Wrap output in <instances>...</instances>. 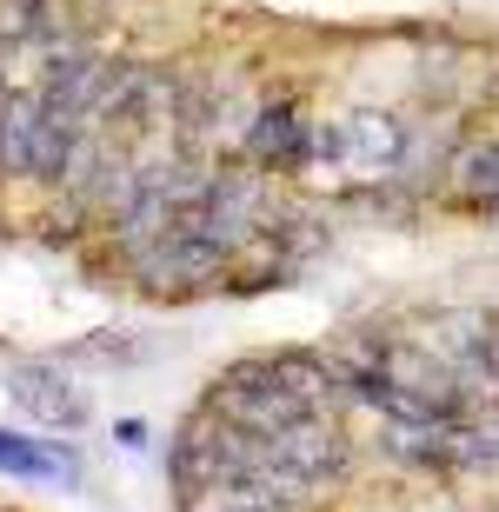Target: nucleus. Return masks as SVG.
I'll use <instances>...</instances> for the list:
<instances>
[{
	"label": "nucleus",
	"mask_w": 499,
	"mask_h": 512,
	"mask_svg": "<svg viewBox=\"0 0 499 512\" xmlns=\"http://www.w3.org/2000/svg\"><path fill=\"white\" fill-rule=\"evenodd\" d=\"M34 133H40V87L0 94V180L34 173Z\"/></svg>",
	"instance_id": "8"
},
{
	"label": "nucleus",
	"mask_w": 499,
	"mask_h": 512,
	"mask_svg": "<svg viewBox=\"0 0 499 512\" xmlns=\"http://www.w3.org/2000/svg\"><path fill=\"white\" fill-rule=\"evenodd\" d=\"M340 160L360 173H400L406 167V120H393V114L340 120Z\"/></svg>",
	"instance_id": "6"
},
{
	"label": "nucleus",
	"mask_w": 499,
	"mask_h": 512,
	"mask_svg": "<svg viewBox=\"0 0 499 512\" xmlns=\"http://www.w3.org/2000/svg\"><path fill=\"white\" fill-rule=\"evenodd\" d=\"M267 512H313V506H267Z\"/></svg>",
	"instance_id": "12"
},
{
	"label": "nucleus",
	"mask_w": 499,
	"mask_h": 512,
	"mask_svg": "<svg viewBox=\"0 0 499 512\" xmlns=\"http://www.w3.org/2000/svg\"><path fill=\"white\" fill-rule=\"evenodd\" d=\"M446 173H453V193H460L466 207L499 213V140H473V147H460Z\"/></svg>",
	"instance_id": "9"
},
{
	"label": "nucleus",
	"mask_w": 499,
	"mask_h": 512,
	"mask_svg": "<svg viewBox=\"0 0 499 512\" xmlns=\"http://www.w3.org/2000/svg\"><path fill=\"white\" fill-rule=\"evenodd\" d=\"M247 153L260 160V167H307L313 160V120H300V107H260L247 127Z\"/></svg>",
	"instance_id": "7"
},
{
	"label": "nucleus",
	"mask_w": 499,
	"mask_h": 512,
	"mask_svg": "<svg viewBox=\"0 0 499 512\" xmlns=\"http://www.w3.org/2000/svg\"><path fill=\"white\" fill-rule=\"evenodd\" d=\"M167 473H173L180 506H200V499L220 486V413H213V406H200V413L167 439Z\"/></svg>",
	"instance_id": "3"
},
{
	"label": "nucleus",
	"mask_w": 499,
	"mask_h": 512,
	"mask_svg": "<svg viewBox=\"0 0 499 512\" xmlns=\"http://www.w3.org/2000/svg\"><path fill=\"white\" fill-rule=\"evenodd\" d=\"M0 466L20 479H80L74 453L60 446H40V439H20V433H0Z\"/></svg>",
	"instance_id": "10"
},
{
	"label": "nucleus",
	"mask_w": 499,
	"mask_h": 512,
	"mask_svg": "<svg viewBox=\"0 0 499 512\" xmlns=\"http://www.w3.org/2000/svg\"><path fill=\"white\" fill-rule=\"evenodd\" d=\"M120 446H147V426L140 419H120Z\"/></svg>",
	"instance_id": "11"
},
{
	"label": "nucleus",
	"mask_w": 499,
	"mask_h": 512,
	"mask_svg": "<svg viewBox=\"0 0 499 512\" xmlns=\"http://www.w3.org/2000/svg\"><path fill=\"white\" fill-rule=\"evenodd\" d=\"M227 253L233 247H220L213 233H200V227H173L167 240H154V247H140L134 260V273L147 286H160V293H180V286H200V280H220V266H227Z\"/></svg>",
	"instance_id": "2"
},
{
	"label": "nucleus",
	"mask_w": 499,
	"mask_h": 512,
	"mask_svg": "<svg viewBox=\"0 0 499 512\" xmlns=\"http://www.w3.org/2000/svg\"><path fill=\"white\" fill-rule=\"evenodd\" d=\"M207 406L227 426H247V433H287V426H300V419H313V406L307 399H293L287 386L273 380V366L267 360H233L220 380H213V393H207Z\"/></svg>",
	"instance_id": "1"
},
{
	"label": "nucleus",
	"mask_w": 499,
	"mask_h": 512,
	"mask_svg": "<svg viewBox=\"0 0 499 512\" xmlns=\"http://www.w3.org/2000/svg\"><path fill=\"white\" fill-rule=\"evenodd\" d=\"M7 393L27 406V413L40 419V426H87V393H80L67 373H60L54 360H27V366H14V380H7Z\"/></svg>",
	"instance_id": "5"
},
{
	"label": "nucleus",
	"mask_w": 499,
	"mask_h": 512,
	"mask_svg": "<svg viewBox=\"0 0 499 512\" xmlns=\"http://www.w3.org/2000/svg\"><path fill=\"white\" fill-rule=\"evenodd\" d=\"M273 453L287 459L293 473H307L313 486H320V479H340L346 473L353 439L340 433V419H333V413H313V419H300V426H287V433H273Z\"/></svg>",
	"instance_id": "4"
}]
</instances>
